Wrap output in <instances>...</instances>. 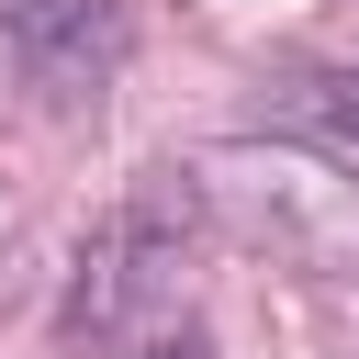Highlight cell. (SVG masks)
<instances>
[{
  "label": "cell",
  "mask_w": 359,
  "mask_h": 359,
  "mask_svg": "<svg viewBox=\"0 0 359 359\" xmlns=\"http://www.w3.org/2000/svg\"><path fill=\"white\" fill-rule=\"evenodd\" d=\"M191 213H202L191 168H157V180L90 236L79 292H67V337H79V348H90V337H135V325L168 303V269H180V247H191Z\"/></svg>",
  "instance_id": "cell-2"
},
{
  "label": "cell",
  "mask_w": 359,
  "mask_h": 359,
  "mask_svg": "<svg viewBox=\"0 0 359 359\" xmlns=\"http://www.w3.org/2000/svg\"><path fill=\"white\" fill-rule=\"evenodd\" d=\"M191 191L280 269L303 280H359V180L325 157V146H292V135H224L191 157Z\"/></svg>",
  "instance_id": "cell-1"
},
{
  "label": "cell",
  "mask_w": 359,
  "mask_h": 359,
  "mask_svg": "<svg viewBox=\"0 0 359 359\" xmlns=\"http://www.w3.org/2000/svg\"><path fill=\"white\" fill-rule=\"evenodd\" d=\"M0 45L22 56V79L45 101H101V79L123 67V0H0Z\"/></svg>",
  "instance_id": "cell-3"
},
{
  "label": "cell",
  "mask_w": 359,
  "mask_h": 359,
  "mask_svg": "<svg viewBox=\"0 0 359 359\" xmlns=\"http://www.w3.org/2000/svg\"><path fill=\"white\" fill-rule=\"evenodd\" d=\"M280 112L314 123V135H337V146H359V67H314V79H292Z\"/></svg>",
  "instance_id": "cell-4"
},
{
  "label": "cell",
  "mask_w": 359,
  "mask_h": 359,
  "mask_svg": "<svg viewBox=\"0 0 359 359\" xmlns=\"http://www.w3.org/2000/svg\"><path fill=\"white\" fill-rule=\"evenodd\" d=\"M135 359H213V348H202V337H191V325H157V337H146V348H135Z\"/></svg>",
  "instance_id": "cell-5"
}]
</instances>
